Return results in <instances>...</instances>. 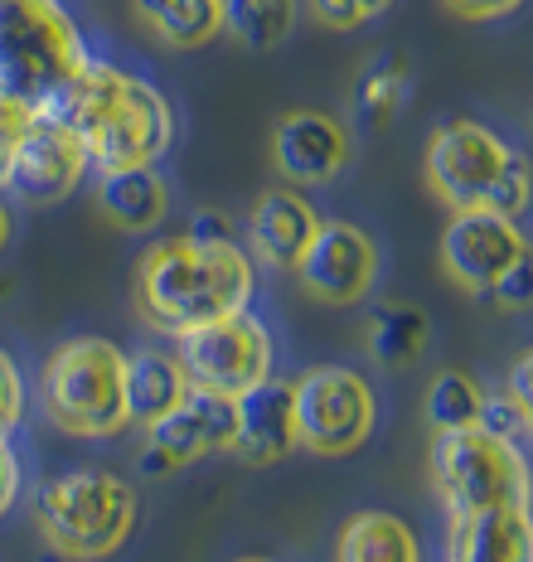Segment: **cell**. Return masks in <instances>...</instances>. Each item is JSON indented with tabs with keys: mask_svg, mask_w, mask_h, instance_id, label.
<instances>
[{
	"mask_svg": "<svg viewBox=\"0 0 533 562\" xmlns=\"http://www.w3.org/2000/svg\"><path fill=\"white\" fill-rule=\"evenodd\" d=\"M136 315L150 330L180 339L258 301V262L238 238H156L132 272Z\"/></svg>",
	"mask_w": 533,
	"mask_h": 562,
	"instance_id": "6da1fadb",
	"label": "cell"
},
{
	"mask_svg": "<svg viewBox=\"0 0 533 562\" xmlns=\"http://www.w3.org/2000/svg\"><path fill=\"white\" fill-rule=\"evenodd\" d=\"M88 146L92 170H132V166H160L175 146V102L166 98L150 78L132 74L107 58H88V68L73 78V88L54 102Z\"/></svg>",
	"mask_w": 533,
	"mask_h": 562,
	"instance_id": "7a4b0ae2",
	"label": "cell"
},
{
	"mask_svg": "<svg viewBox=\"0 0 533 562\" xmlns=\"http://www.w3.org/2000/svg\"><path fill=\"white\" fill-rule=\"evenodd\" d=\"M422 175L446 209H495L509 218L533 209V160L470 116H451L427 136Z\"/></svg>",
	"mask_w": 533,
	"mask_h": 562,
	"instance_id": "3957f363",
	"label": "cell"
},
{
	"mask_svg": "<svg viewBox=\"0 0 533 562\" xmlns=\"http://www.w3.org/2000/svg\"><path fill=\"white\" fill-rule=\"evenodd\" d=\"M39 407L49 427L78 441H107L132 427L126 349L107 335H73L39 369Z\"/></svg>",
	"mask_w": 533,
	"mask_h": 562,
	"instance_id": "277c9868",
	"label": "cell"
},
{
	"mask_svg": "<svg viewBox=\"0 0 533 562\" xmlns=\"http://www.w3.org/2000/svg\"><path fill=\"white\" fill-rule=\"evenodd\" d=\"M88 40L64 0H0V88L49 112L88 68Z\"/></svg>",
	"mask_w": 533,
	"mask_h": 562,
	"instance_id": "5b68a950",
	"label": "cell"
},
{
	"mask_svg": "<svg viewBox=\"0 0 533 562\" xmlns=\"http://www.w3.org/2000/svg\"><path fill=\"white\" fill-rule=\"evenodd\" d=\"M136 485L102 465H78L54 480H44L34 519L44 543L59 558H112L136 533Z\"/></svg>",
	"mask_w": 533,
	"mask_h": 562,
	"instance_id": "8992f818",
	"label": "cell"
},
{
	"mask_svg": "<svg viewBox=\"0 0 533 562\" xmlns=\"http://www.w3.org/2000/svg\"><path fill=\"white\" fill-rule=\"evenodd\" d=\"M432 490L446 519L485 505H533V465L519 441L495 437L480 422L432 431Z\"/></svg>",
	"mask_w": 533,
	"mask_h": 562,
	"instance_id": "52a82bcc",
	"label": "cell"
},
{
	"mask_svg": "<svg viewBox=\"0 0 533 562\" xmlns=\"http://www.w3.org/2000/svg\"><path fill=\"white\" fill-rule=\"evenodd\" d=\"M296 431L310 456H354L378 431V393L359 369L330 364L296 379Z\"/></svg>",
	"mask_w": 533,
	"mask_h": 562,
	"instance_id": "ba28073f",
	"label": "cell"
},
{
	"mask_svg": "<svg viewBox=\"0 0 533 562\" xmlns=\"http://www.w3.org/2000/svg\"><path fill=\"white\" fill-rule=\"evenodd\" d=\"M175 355L184 364L190 389L228 393V397L252 393L262 379H272V369H276L272 330L262 325V315H252V306L224 315V321H214V325H200V330H190V335H180Z\"/></svg>",
	"mask_w": 533,
	"mask_h": 562,
	"instance_id": "9c48e42d",
	"label": "cell"
},
{
	"mask_svg": "<svg viewBox=\"0 0 533 562\" xmlns=\"http://www.w3.org/2000/svg\"><path fill=\"white\" fill-rule=\"evenodd\" d=\"M292 272L310 301L344 311L374 296L378 272H384V252H378L368 228L350 224V218H320V228L310 233L306 252L296 257Z\"/></svg>",
	"mask_w": 533,
	"mask_h": 562,
	"instance_id": "30bf717a",
	"label": "cell"
},
{
	"mask_svg": "<svg viewBox=\"0 0 533 562\" xmlns=\"http://www.w3.org/2000/svg\"><path fill=\"white\" fill-rule=\"evenodd\" d=\"M88 170H92V160H88L83 136H78L59 112H34L30 126L15 140L5 190H10V199H20V204L49 209V204H64V199L83 184Z\"/></svg>",
	"mask_w": 533,
	"mask_h": 562,
	"instance_id": "8fae6325",
	"label": "cell"
},
{
	"mask_svg": "<svg viewBox=\"0 0 533 562\" xmlns=\"http://www.w3.org/2000/svg\"><path fill=\"white\" fill-rule=\"evenodd\" d=\"M529 248L524 224L495 209H451V224L442 233V272L466 296H490L495 277Z\"/></svg>",
	"mask_w": 533,
	"mask_h": 562,
	"instance_id": "7c38bea8",
	"label": "cell"
},
{
	"mask_svg": "<svg viewBox=\"0 0 533 562\" xmlns=\"http://www.w3.org/2000/svg\"><path fill=\"white\" fill-rule=\"evenodd\" d=\"M354 156V136L340 116L316 112V108H296L276 122L272 132V166L286 184L296 190H320L334 184L340 170Z\"/></svg>",
	"mask_w": 533,
	"mask_h": 562,
	"instance_id": "4fadbf2b",
	"label": "cell"
},
{
	"mask_svg": "<svg viewBox=\"0 0 533 562\" xmlns=\"http://www.w3.org/2000/svg\"><path fill=\"white\" fill-rule=\"evenodd\" d=\"M238 441V397L190 389L180 407H170L156 427H146V447L160 451L175 471L204 461V456H224Z\"/></svg>",
	"mask_w": 533,
	"mask_h": 562,
	"instance_id": "5bb4252c",
	"label": "cell"
},
{
	"mask_svg": "<svg viewBox=\"0 0 533 562\" xmlns=\"http://www.w3.org/2000/svg\"><path fill=\"white\" fill-rule=\"evenodd\" d=\"M320 228V209L296 184H272L252 199L248 209V252L252 262L272 267V272H292L296 257L306 252L310 233Z\"/></svg>",
	"mask_w": 533,
	"mask_h": 562,
	"instance_id": "9a60e30c",
	"label": "cell"
},
{
	"mask_svg": "<svg viewBox=\"0 0 533 562\" xmlns=\"http://www.w3.org/2000/svg\"><path fill=\"white\" fill-rule=\"evenodd\" d=\"M292 451H300L296 431V383L286 379H262L252 393L238 397V441L234 456L242 465H276Z\"/></svg>",
	"mask_w": 533,
	"mask_h": 562,
	"instance_id": "2e32d148",
	"label": "cell"
},
{
	"mask_svg": "<svg viewBox=\"0 0 533 562\" xmlns=\"http://www.w3.org/2000/svg\"><path fill=\"white\" fill-rule=\"evenodd\" d=\"M446 558L456 562H533V505H485L451 514Z\"/></svg>",
	"mask_w": 533,
	"mask_h": 562,
	"instance_id": "e0dca14e",
	"label": "cell"
},
{
	"mask_svg": "<svg viewBox=\"0 0 533 562\" xmlns=\"http://www.w3.org/2000/svg\"><path fill=\"white\" fill-rule=\"evenodd\" d=\"M92 199H98V214L122 233H150L166 224V214H170V184L156 166L102 170Z\"/></svg>",
	"mask_w": 533,
	"mask_h": 562,
	"instance_id": "ac0fdd59",
	"label": "cell"
},
{
	"mask_svg": "<svg viewBox=\"0 0 533 562\" xmlns=\"http://www.w3.org/2000/svg\"><path fill=\"white\" fill-rule=\"evenodd\" d=\"M190 393L180 355L170 349H136L126 355V403H132V427H156L170 407H180V397Z\"/></svg>",
	"mask_w": 533,
	"mask_h": 562,
	"instance_id": "d6986e66",
	"label": "cell"
},
{
	"mask_svg": "<svg viewBox=\"0 0 533 562\" xmlns=\"http://www.w3.org/2000/svg\"><path fill=\"white\" fill-rule=\"evenodd\" d=\"M334 558L340 562H417L422 558V538L398 514L359 509L344 519L340 538H334Z\"/></svg>",
	"mask_w": 533,
	"mask_h": 562,
	"instance_id": "ffe728a7",
	"label": "cell"
},
{
	"mask_svg": "<svg viewBox=\"0 0 533 562\" xmlns=\"http://www.w3.org/2000/svg\"><path fill=\"white\" fill-rule=\"evenodd\" d=\"M408 83H412V68L402 54H378L364 74L354 78V92H350V132H384V126L398 116L402 98H408Z\"/></svg>",
	"mask_w": 533,
	"mask_h": 562,
	"instance_id": "44dd1931",
	"label": "cell"
},
{
	"mask_svg": "<svg viewBox=\"0 0 533 562\" xmlns=\"http://www.w3.org/2000/svg\"><path fill=\"white\" fill-rule=\"evenodd\" d=\"M427 335H432V321H427L422 306L412 301H388L368 315L364 325V349L374 364L384 369H412L427 349Z\"/></svg>",
	"mask_w": 533,
	"mask_h": 562,
	"instance_id": "7402d4cb",
	"label": "cell"
},
{
	"mask_svg": "<svg viewBox=\"0 0 533 562\" xmlns=\"http://www.w3.org/2000/svg\"><path fill=\"white\" fill-rule=\"evenodd\" d=\"M296 20H300V0H224V34H234L252 54L286 44Z\"/></svg>",
	"mask_w": 533,
	"mask_h": 562,
	"instance_id": "603a6c76",
	"label": "cell"
},
{
	"mask_svg": "<svg viewBox=\"0 0 533 562\" xmlns=\"http://www.w3.org/2000/svg\"><path fill=\"white\" fill-rule=\"evenodd\" d=\"M480 407H485V383L470 379L461 369H446L427 383V397H422V417L432 431H456V427H475L480 422Z\"/></svg>",
	"mask_w": 533,
	"mask_h": 562,
	"instance_id": "cb8c5ba5",
	"label": "cell"
},
{
	"mask_svg": "<svg viewBox=\"0 0 533 562\" xmlns=\"http://www.w3.org/2000/svg\"><path fill=\"white\" fill-rule=\"evenodd\" d=\"M146 30L166 49H204L224 34V0H170Z\"/></svg>",
	"mask_w": 533,
	"mask_h": 562,
	"instance_id": "d4e9b609",
	"label": "cell"
},
{
	"mask_svg": "<svg viewBox=\"0 0 533 562\" xmlns=\"http://www.w3.org/2000/svg\"><path fill=\"white\" fill-rule=\"evenodd\" d=\"M388 10H393V0H306V15L316 20L320 30H334V34L374 25Z\"/></svg>",
	"mask_w": 533,
	"mask_h": 562,
	"instance_id": "484cf974",
	"label": "cell"
},
{
	"mask_svg": "<svg viewBox=\"0 0 533 562\" xmlns=\"http://www.w3.org/2000/svg\"><path fill=\"white\" fill-rule=\"evenodd\" d=\"M490 296H495V306L509 311V315H524V311H533V243L514 257V262L504 267L500 277H495Z\"/></svg>",
	"mask_w": 533,
	"mask_h": 562,
	"instance_id": "4316f807",
	"label": "cell"
},
{
	"mask_svg": "<svg viewBox=\"0 0 533 562\" xmlns=\"http://www.w3.org/2000/svg\"><path fill=\"white\" fill-rule=\"evenodd\" d=\"M25 407H30V383H25V373H20L15 355L0 349V437H10V431L25 422Z\"/></svg>",
	"mask_w": 533,
	"mask_h": 562,
	"instance_id": "83f0119b",
	"label": "cell"
},
{
	"mask_svg": "<svg viewBox=\"0 0 533 562\" xmlns=\"http://www.w3.org/2000/svg\"><path fill=\"white\" fill-rule=\"evenodd\" d=\"M30 116H34L30 102H20L15 92H5V88H0V194H5L10 156H15V140H20V132H25V126H30Z\"/></svg>",
	"mask_w": 533,
	"mask_h": 562,
	"instance_id": "f1b7e54d",
	"label": "cell"
},
{
	"mask_svg": "<svg viewBox=\"0 0 533 562\" xmlns=\"http://www.w3.org/2000/svg\"><path fill=\"white\" fill-rule=\"evenodd\" d=\"M480 427L495 431V437H509V441H524V417H519L514 397L509 393H485V407H480Z\"/></svg>",
	"mask_w": 533,
	"mask_h": 562,
	"instance_id": "f546056e",
	"label": "cell"
},
{
	"mask_svg": "<svg viewBox=\"0 0 533 562\" xmlns=\"http://www.w3.org/2000/svg\"><path fill=\"white\" fill-rule=\"evenodd\" d=\"M504 393L514 397L519 417H524V431H529V441H533V345L514 359V369H509V379H504Z\"/></svg>",
	"mask_w": 533,
	"mask_h": 562,
	"instance_id": "4dcf8cb0",
	"label": "cell"
},
{
	"mask_svg": "<svg viewBox=\"0 0 533 562\" xmlns=\"http://www.w3.org/2000/svg\"><path fill=\"white\" fill-rule=\"evenodd\" d=\"M20 490H25V465L10 437H0V519H10V509L20 505Z\"/></svg>",
	"mask_w": 533,
	"mask_h": 562,
	"instance_id": "1f68e13d",
	"label": "cell"
},
{
	"mask_svg": "<svg viewBox=\"0 0 533 562\" xmlns=\"http://www.w3.org/2000/svg\"><path fill=\"white\" fill-rule=\"evenodd\" d=\"M456 20H475V25H490V20H504V15H519L529 0H442Z\"/></svg>",
	"mask_w": 533,
	"mask_h": 562,
	"instance_id": "d6a6232c",
	"label": "cell"
},
{
	"mask_svg": "<svg viewBox=\"0 0 533 562\" xmlns=\"http://www.w3.org/2000/svg\"><path fill=\"white\" fill-rule=\"evenodd\" d=\"M190 233H194V238H214V243L238 238L234 218H228V214H218V209H200V214L190 218Z\"/></svg>",
	"mask_w": 533,
	"mask_h": 562,
	"instance_id": "836d02e7",
	"label": "cell"
},
{
	"mask_svg": "<svg viewBox=\"0 0 533 562\" xmlns=\"http://www.w3.org/2000/svg\"><path fill=\"white\" fill-rule=\"evenodd\" d=\"M166 5H170V0H132V10H136V20H141V25H150V20H156Z\"/></svg>",
	"mask_w": 533,
	"mask_h": 562,
	"instance_id": "e575fe53",
	"label": "cell"
},
{
	"mask_svg": "<svg viewBox=\"0 0 533 562\" xmlns=\"http://www.w3.org/2000/svg\"><path fill=\"white\" fill-rule=\"evenodd\" d=\"M10 233H15V214H10V204L0 199V252L10 248Z\"/></svg>",
	"mask_w": 533,
	"mask_h": 562,
	"instance_id": "d590c367",
	"label": "cell"
}]
</instances>
